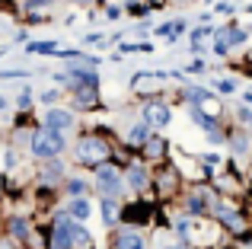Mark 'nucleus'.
I'll list each match as a JSON object with an SVG mask.
<instances>
[{
    "mask_svg": "<svg viewBox=\"0 0 252 249\" xmlns=\"http://www.w3.org/2000/svg\"><path fill=\"white\" fill-rule=\"evenodd\" d=\"M29 147H32V154H35L38 160H51L55 154H61V150L67 147V141H64V134H58V131L42 128V131H35V134H32Z\"/></svg>",
    "mask_w": 252,
    "mask_h": 249,
    "instance_id": "nucleus-1",
    "label": "nucleus"
},
{
    "mask_svg": "<svg viewBox=\"0 0 252 249\" xmlns=\"http://www.w3.org/2000/svg\"><path fill=\"white\" fill-rule=\"evenodd\" d=\"M93 173H96V188L105 195V198L115 201L118 195H122V169L112 166V163H99V166H93Z\"/></svg>",
    "mask_w": 252,
    "mask_h": 249,
    "instance_id": "nucleus-2",
    "label": "nucleus"
},
{
    "mask_svg": "<svg viewBox=\"0 0 252 249\" xmlns=\"http://www.w3.org/2000/svg\"><path fill=\"white\" fill-rule=\"evenodd\" d=\"M109 144L105 141H99V137H83V141H77V160L86 163V166H99V163H105L109 160Z\"/></svg>",
    "mask_w": 252,
    "mask_h": 249,
    "instance_id": "nucleus-3",
    "label": "nucleus"
},
{
    "mask_svg": "<svg viewBox=\"0 0 252 249\" xmlns=\"http://www.w3.org/2000/svg\"><path fill=\"white\" fill-rule=\"evenodd\" d=\"M118 218H122V224L144 227V224H150V205L144 198H137L134 205H125L122 211H118Z\"/></svg>",
    "mask_w": 252,
    "mask_h": 249,
    "instance_id": "nucleus-4",
    "label": "nucleus"
},
{
    "mask_svg": "<svg viewBox=\"0 0 252 249\" xmlns=\"http://www.w3.org/2000/svg\"><path fill=\"white\" fill-rule=\"evenodd\" d=\"M45 128L64 134L67 128H74V115L64 112V109H51V112H45Z\"/></svg>",
    "mask_w": 252,
    "mask_h": 249,
    "instance_id": "nucleus-5",
    "label": "nucleus"
},
{
    "mask_svg": "<svg viewBox=\"0 0 252 249\" xmlns=\"http://www.w3.org/2000/svg\"><path fill=\"white\" fill-rule=\"evenodd\" d=\"M169 119H172V112L166 106H147L144 109V124H150V128H154V124L157 128H166Z\"/></svg>",
    "mask_w": 252,
    "mask_h": 249,
    "instance_id": "nucleus-6",
    "label": "nucleus"
},
{
    "mask_svg": "<svg viewBox=\"0 0 252 249\" xmlns=\"http://www.w3.org/2000/svg\"><path fill=\"white\" fill-rule=\"evenodd\" d=\"M214 211H217V220H220V224H227L230 230H243V227H246L243 214H240V211H233V208H227V205H217Z\"/></svg>",
    "mask_w": 252,
    "mask_h": 249,
    "instance_id": "nucleus-7",
    "label": "nucleus"
},
{
    "mask_svg": "<svg viewBox=\"0 0 252 249\" xmlns=\"http://www.w3.org/2000/svg\"><path fill=\"white\" fill-rule=\"evenodd\" d=\"M10 233H13V240H19V243H29L32 240V227H29V220L26 218H10Z\"/></svg>",
    "mask_w": 252,
    "mask_h": 249,
    "instance_id": "nucleus-8",
    "label": "nucleus"
},
{
    "mask_svg": "<svg viewBox=\"0 0 252 249\" xmlns=\"http://www.w3.org/2000/svg\"><path fill=\"white\" fill-rule=\"evenodd\" d=\"M70 93H74V99L80 102V106H93V102L99 99V90L96 87H83V83H70Z\"/></svg>",
    "mask_w": 252,
    "mask_h": 249,
    "instance_id": "nucleus-9",
    "label": "nucleus"
},
{
    "mask_svg": "<svg viewBox=\"0 0 252 249\" xmlns=\"http://www.w3.org/2000/svg\"><path fill=\"white\" fill-rule=\"evenodd\" d=\"M115 249H144V237L137 230H122L115 237Z\"/></svg>",
    "mask_w": 252,
    "mask_h": 249,
    "instance_id": "nucleus-10",
    "label": "nucleus"
},
{
    "mask_svg": "<svg viewBox=\"0 0 252 249\" xmlns=\"http://www.w3.org/2000/svg\"><path fill=\"white\" fill-rule=\"evenodd\" d=\"M166 150H169V141H166V137H150V141L144 144V156H147V160H160Z\"/></svg>",
    "mask_w": 252,
    "mask_h": 249,
    "instance_id": "nucleus-11",
    "label": "nucleus"
},
{
    "mask_svg": "<svg viewBox=\"0 0 252 249\" xmlns=\"http://www.w3.org/2000/svg\"><path fill=\"white\" fill-rule=\"evenodd\" d=\"M128 182H131L134 192H144V188H147V166H141V163L128 166Z\"/></svg>",
    "mask_w": 252,
    "mask_h": 249,
    "instance_id": "nucleus-12",
    "label": "nucleus"
},
{
    "mask_svg": "<svg viewBox=\"0 0 252 249\" xmlns=\"http://www.w3.org/2000/svg\"><path fill=\"white\" fill-rule=\"evenodd\" d=\"M150 141V124H137V128H131L128 131V144H131V147H144V144H147Z\"/></svg>",
    "mask_w": 252,
    "mask_h": 249,
    "instance_id": "nucleus-13",
    "label": "nucleus"
},
{
    "mask_svg": "<svg viewBox=\"0 0 252 249\" xmlns=\"http://www.w3.org/2000/svg\"><path fill=\"white\" fill-rule=\"evenodd\" d=\"M204 208H208V195H204V192L189 195V218H201Z\"/></svg>",
    "mask_w": 252,
    "mask_h": 249,
    "instance_id": "nucleus-14",
    "label": "nucleus"
},
{
    "mask_svg": "<svg viewBox=\"0 0 252 249\" xmlns=\"http://www.w3.org/2000/svg\"><path fill=\"white\" fill-rule=\"evenodd\" d=\"M67 214L77 218V220H86V218H90V201H86V198H70Z\"/></svg>",
    "mask_w": 252,
    "mask_h": 249,
    "instance_id": "nucleus-15",
    "label": "nucleus"
},
{
    "mask_svg": "<svg viewBox=\"0 0 252 249\" xmlns=\"http://www.w3.org/2000/svg\"><path fill=\"white\" fill-rule=\"evenodd\" d=\"M185 99L191 102V109H201V102H208L211 93H208V90H201V87H189V90H185Z\"/></svg>",
    "mask_w": 252,
    "mask_h": 249,
    "instance_id": "nucleus-16",
    "label": "nucleus"
},
{
    "mask_svg": "<svg viewBox=\"0 0 252 249\" xmlns=\"http://www.w3.org/2000/svg\"><path fill=\"white\" fill-rule=\"evenodd\" d=\"M172 188H176V173H172V169H163V173H160V182H157V192H160V195H169Z\"/></svg>",
    "mask_w": 252,
    "mask_h": 249,
    "instance_id": "nucleus-17",
    "label": "nucleus"
},
{
    "mask_svg": "<svg viewBox=\"0 0 252 249\" xmlns=\"http://www.w3.org/2000/svg\"><path fill=\"white\" fill-rule=\"evenodd\" d=\"M230 147H233L236 156H246V154H249V137L243 134V131H236V134L230 137Z\"/></svg>",
    "mask_w": 252,
    "mask_h": 249,
    "instance_id": "nucleus-18",
    "label": "nucleus"
},
{
    "mask_svg": "<svg viewBox=\"0 0 252 249\" xmlns=\"http://www.w3.org/2000/svg\"><path fill=\"white\" fill-rule=\"evenodd\" d=\"M86 192H90V186H86L83 179H77V176H74V179H67V195H70V198H83Z\"/></svg>",
    "mask_w": 252,
    "mask_h": 249,
    "instance_id": "nucleus-19",
    "label": "nucleus"
},
{
    "mask_svg": "<svg viewBox=\"0 0 252 249\" xmlns=\"http://www.w3.org/2000/svg\"><path fill=\"white\" fill-rule=\"evenodd\" d=\"M102 214H105V224H115V220H118V205H115V201H112V198H102Z\"/></svg>",
    "mask_w": 252,
    "mask_h": 249,
    "instance_id": "nucleus-20",
    "label": "nucleus"
},
{
    "mask_svg": "<svg viewBox=\"0 0 252 249\" xmlns=\"http://www.w3.org/2000/svg\"><path fill=\"white\" fill-rule=\"evenodd\" d=\"M61 176H64V163L61 160H48V166H45V179L55 182V179H61Z\"/></svg>",
    "mask_w": 252,
    "mask_h": 249,
    "instance_id": "nucleus-21",
    "label": "nucleus"
},
{
    "mask_svg": "<svg viewBox=\"0 0 252 249\" xmlns=\"http://www.w3.org/2000/svg\"><path fill=\"white\" fill-rule=\"evenodd\" d=\"M29 102H32V93H29V87H23V93L16 96V106L26 112V109H29Z\"/></svg>",
    "mask_w": 252,
    "mask_h": 249,
    "instance_id": "nucleus-22",
    "label": "nucleus"
},
{
    "mask_svg": "<svg viewBox=\"0 0 252 249\" xmlns=\"http://www.w3.org/2000/svg\"><path fill=\"white\" fill-rule=\"evenodd\" d=\"M32 51H42V55H48V51H58V42H38V45H32Z\"/></svg>",
    "mask_w": 252,
    "mask_h": 249,
    "instance_id": "nucleus-23",
    "label": "nucleus"
},
{
    "mask_svg": "<svg viewBox=\"0 0 252 249\" xmlns=\"http://www.w3.org/2000/svg\"><path fill=\"white\" fill-rule=\"evenodd\" d=\"M217 90H220L223 96H230V93L236 90V83H233V80H217Z\"/></svg>",
    "mask_w": 252,
    "mask_h": 249,
    "instance_id": "nucleus-24",
    "label": "nucleus"
},
{
    "mask_svg": "<svg viewBox=\"0 0 252 249\" xmlns=\"http://www.w3.org/2000/svg\"><path fill=\"white\" fill-rule=\"evenodd\" d=\"M58 96H61V93H58V90H48V93H42V102H55Z\"/></svg>",
    "mask_w": 252,
    "mask_h": 249,
    "instance_id": "nucleus-25",
    "label": "nucleus"
},
{
    "mask_svg": "<svg viewBox=\"0 0 252 249\" xmlns=\"http://www.w3.org/2000/svg\"><path fill=\"white\" fill-rule=\"evenodd\" d=\"M204 70V61H195V64H189V74H201Z\"/></svg>",
    "mask_w": 252,
    "mask_h": 249,
    "instance_id": "nucleus-26",
    "label": "nucleus"
},
{
    "mask_svg": "<svg viewBox=\"0 0 252 249\" xmlns=\"http://www.w3.org/2000/svg\"><path fill=\"white\" fill-rule=\"evenodd\" d=\"M105 16H109V19H118V16H122V10H118V6H109V13H105Z\"/></svg>",
    "mask_w": 252,
    "mask_h": 249,
    "instance_id": "nucleus-27",
    "label": "nucleus"
},
{
    "mask_svg": "<svg viewBox=\"0 0 252 249\" xmlns=\"http://www.w3.org/2000/svg\"><path fill=\"white\" fill-rule=\"evenodd\" d=\"M240 119L246 122V124H252V112H249V109H243V115H240Z\"/></svg>",
    "mask_w": 252,
    "mask_h": 249,
    "instance_id": "nucleus-28",
    "label": "nucleus"
},
{
    "mask_svg": "<svg viewBox=\"0 0 252 249\" xmlns=\"http://www.w3.org/2000/svg\"><path fill=\"white\" fill-rule=\"evenodd\" d=\"M169 249H185V243H172V246H169Z\"/></svg>",
    "mask_w": 252,
    "mask_h": 249,
    "instance_id": "nucleus-29",
    "label": "nucleus"
},
{
    "mask_svg": "<svg viewBox=\"0 0 252 249\" xmlns=\"http://www.w3.org/2000/svg\"><path fill=\"white\" fill-rule=\"evenodd\" d=\"M3 106H6V99H3V96H0V109H3Z\"/></svg>",
    "mask_w": 252,
    "mask_h": 249,
    "instance_id": "nucleus-30",
    "label": "nucleus"
},
{
    "mask_svg": "<svg viewBox=\"0 0 252 249\" xmlns=\"http://www.w3.org/2000/svg\"><path fill=\"white\" fill-rule=\"evenodd\" d=\"M0 188H3V182H0Z\"/></svg>",
    "mask_w": 252,
    "mask_h": 249,
    "instance_id": "nucleus-31",
    "label": "nucleus"
}]
</instances>
